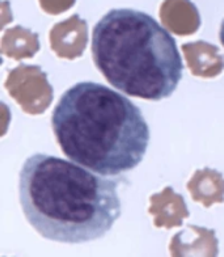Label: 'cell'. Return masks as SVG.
<instances>
[{"label":"cell","mask_w":224,"mask_h":257,"mask_svg":"<svg viewBox=\"0 0 224 257\" xmlns=\"http://www.w3.org/2000/svg\"><path fill=\"white\" fill-rule=\"evenodd\" d=\"M19 198L25 219L38 235L65 244L101 239L122 211L113 180L46 154H34L24 162Z\"/></svg>","instance_id":"obj_1"},{"label":"cell","mask_w":224,"mask_h":257,"mask_svg":"<svg viewBox=\"0 0 224 257\" xmlns=\"http://www.w3.org/2000/svg\"><path fill=\"white\" fill-rule=\"evenodd\" d=\"M62 153L102 176H119L139 166L149 145V127L126 96L92 81L63 93L51 117Z\"/></svg>","instance_id":"obj_2"},{"label":"cell","mask_w":224,"mask_h":257,"mask_svg":"<svg viewBox=\"0 0 224 257\" xmlns=\"http://www.w3.org/2000/svg\"><path fill=\"white\" fill-rule=\"evenodd\" d=\"M96 67L116 89L160 101L173 95L183 63L174 38L152 16L119 8L100 19L92 34Z\"/></svg>","instance_id":"obj_3"},{"label":"cell","mask_w":224,"mask_h":257,"mask_svg":"<svg viewBox=\"0 0 224 257\" xmlns=\"http://www.w3.org/2000/svg\"><path fill=\"white\" fill-rule=\"evenodd\" d=\"M220 41L224 46V20L223 23H221V27H220Z\"/></svg>","instance_id":"obj_4"}]
</instances>
